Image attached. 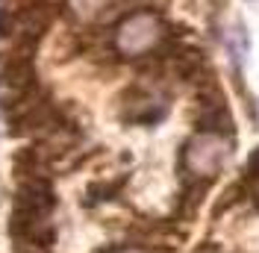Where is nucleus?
I'll return each mask as SVG.
<instances>
[{
	"instance_id": "obj_5",
	"label": "nucleus",
	"mask_w": 259,
	"mask_h": 253,
	"mask_svg": "<svg viewBox=\"0 0 259 253\" xmlns=\"http://www.w3.org/2000/svg\"><path fill=\"white\" fill-rule=\"evenodd\" d=\"M253 174H256V180H259V153L253 156ZM256 194H259V191H256Z\"/></svg>"
},
{
	"instance_id": "obj_2",
	"label": "nucleus",
	"mask_w": 259,
	"mask_h": 253,
	"mask_svg": "<svg viewBox=\"0 0 259 253\" xmlns=\"http://www.w3.org/2000/svg\"><path fill=\"white\" fill-rule=\"evenodd\" d=\"M227 159H230V139L221 136V133L200 130L183 147V171H186V177L192 183L206 186V183H212L221 174Z\"/></svg>"
},
{
	"instance_id": "obj_1",
	"label": "nucleus",
	"mask_w": 259,
	"mask_h": 253,
	"mask_svg": "<svg viewBox=\"0 0 259 253\" xmlns=\"http://www.w3.org/2000/svg\"><path fill=\"white\" fill-rule=\"evenodd\" d=\"M165 35H168V27H165L159 12L139 9V12H130L127 18L118 21L115 50L124 59H142V56H147V53H153L159 48L165 41Z\"/></svg>"
},
{
	"instance_id": "obj_4",
	"label": "nucleus",
	"mask_w": 259,
	"mask_h": 253,
	"mask_svg": "<svg viewBox=\"0 0 259 253\" xmlns=\"http://www.w3.org/2000/svg\"><path fill=\"white\" fill-rule=\"evenodd\" d=\"M112 253H150V250H145V247H118Z\"/></svg>"
},
{
	"instance_id": "obj_3",
	"label": "nucleus",
	"mask_w": 259,
	"mask_h": 253,
	"mask_svg": "<svg viewBox=\"0 0 259 253\" xmlns=\"http://www.w3.org/2000/svg\"><path fill=\"white\" fill-rule=\"evenodd\" d=\"M230 53H233V59L242 65L244 62V53H247V32H244V24H233V30H230Z\"/></svg>"
}]
</instances>
